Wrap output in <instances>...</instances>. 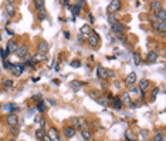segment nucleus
Wrapping results in <instances>:
<instances>
[{
	"mask_svg": "<svg viewBox=\"0 0 166 141\" xmlns=\"http://www.w3.org/2000/svg\"><path fill=\"white\" fill-rule=\"evenodd\" d=\"M159 91H161V88L159 87H153V90H152V93H150V100L153 101L156 97H158V94H159Z\"/></svg>",
	"mask_w": 166,
	"mask_h": 141,
	"instance_id": "f704fd0d",
	"label": "nucleus"
},
{
	"mask_svg": "<svg viewBox=\"0 0 166 141\" xmlns=\"http://www.w3.org/2000/svg\"><path fill=\"white\" fill-rule=\"evenodd\" d=\"M49 49H50V46H49V43L46 41V40H40L38 41V44H37V53H43V54H47L49 52Z\"/></svg>",
	"mask_w": 166,
	"mask_h": 141,
	"instance_id": "1a4fd4ad",
	"label": "nucleus"
},
{
	"mask_svg": "<svg viewBox=\"0 0 166 141\" xmlns=\"http://www.w3.org/2000/svg\"><path fill=\"white\" fill-rule=\"evenodd\" d=\"M89 94L92 96V98H98V97H100V94H98V91H91Z\"/></svg>",
	"mask_w": 166,
	"mask_h": 141,
	"instance_id": "37998d69",
	"label": "nucleus"
},
{
	"mask_svg": "<svg viewBox=\"0 0 166 141\" xmlns=\"http://www.w3.org/2000/svg\"><path fill=\"white\" fill-rule=\"evenodd\" d=\"M31 60H33L34 63H41V61H46V60H47V54L36 53L33 57H31Z\"/></svg>",
	"mask_w": 166,
	"mask_h": 141,
	"instance_id": "a211bd4d",
	"label": "nucleus"
},
{
	"mask_svg": "<svg viewBox=\"0 0 166 141\" xmlns=\"http://www.w3.org/2000/svg\"><path fill=\"white\" fill-rule=\"evenodd\" d=\"M111 30L116 33V34H122V32L125 30V26L122 24V23H119V21H116L114 24H111Z\"/></svg>",
	"mask_w": 166,
	"mask_h": 141,
	"instance_id": "dca6fc26",
	"label": "nucleus"
},
{
	"mask_svg": "<svg viewBox=\"0 0 166 141\" xmlns=\"http://www.w3.org/2000/svg\"><path fill=\"white\" fill-rule=\"evenodd\" d=\"M145 141H150V140H145Z\"/></svg>",
	"mask_w": 166,
	"mask_h": 141,
	"instance_id": "13d9d810",
	"label": "nucleus"
},
{
	"mask_svg": "<svg viewBox=\"0 0 166 141\" xmlns=\"http://www.w3.org/2000/svg\"><path fill=\"white\" fill-rule=\"evenodd\" d=\"M84 83H81V81H72L71 83V88L74 90V91H80L81 90V87H83Z\"/></svg>",
	"mask_w": 166,
	"mask_h": 141,
	"instance_id": "c756f323",
	"label": "nucleus"
},
{
	"mask_svg": "<svg viewBox=\"0 0 166 141\" xmlns=\"http://www.w3.org/2000/svg\"><path fill=\"white\" fill-rule=\"evenodd\" d=\"M31 98H33L34 101H37V103H38V101H41V100H43V96H41L40 93H37V94H34Z\"/></svg>",
	"mask_w": 166,
	"mask_h": 141,
	"instance_id": "58836bf2",
	"label": "nucleus"
},
{
	"mask_svg": "<svg viewBox=\"0 0 166 141\" xmlns=\"http://www.w3.org/2000/svg\"><path fill=\"white\" fill-rule=\"evenodd\" d=\"M112 107H114L115 110H121V108H122V103H121V100H119L118 96H116V97H112Z\"/></svg>",
	"mask_w": 166,
	"mask_h": 141,
	"instance_id": "b1692460",
	"label": "nucleus"
},
{
	"mask_svg": "<svg viewBox=\"0 0 166 141\" xmlns=\"http://www.w3.org/2000/svg\"><path fill=\"white\" fill-rule=\"evenodd\" d=\"M64 36H66V39H70V33H68V32H66V33H64Z\"/></svg>",
	"mask_w": 166,
	"mask_h": 141,
	"instance_id": "5fc2aeb1",
	"label": "nucleus"
},
{
	"mask_svg": "<svg viewBox=\"0 0 166 141\" xmlns=\"http://www.w3.org/2000/svg\"><path fill=\"white\" fill-rule=\"evenodd\" d=\"M161 9H163V7H162V1H152V3H150V10H152L153 13L159 12Z\"/></svg>",
	"mask_w": 166,
	"mask_h": 141,
	"instance_id": "412c9836",
	"label": "nucleus"
},
{
	"mask_svg": "<svg viewBox=\"0 0 166 141\" xmlns=\"http://www.w3.org/2000/svg\"><path fill=\"white\" fill-rule=\"evenodd\" d=\"M139 137H141L142 140H145V138L148 137V133H146L145 130H141V131H139Z\"/></svg>",
	"mask_w": 166,
	"mask_h": 141,
	"instance_id": "a19ab883",
	"label": "nucleus"
},
{
	"mask_svg": "<svg viewBox=\"0 0 166 141\" xmlns=\"http://www.w3.org/2000/svg\"><path fill=\"white\" fill-rule=\"evenodd\" d=\"M10 71H12V74L13 76H16V77H20L21 74H23V71H24V64H12V67H10Z\"/></svg>",
	"mask_w": 166,
	"mask_h": 141,
	"instance_id": "423d86ee",
	"label": "nucleus"
},
{
	"mask_svg": "<svg viewBox=\"0 0 166 141\" xmlns=\"http://www.w3.org/2000/svg\"><path fill=\"white\" fill-rule=\"evenodd\" d=\"M46 19H47V13L44 12V9L38 10V20H46Z\"/></svg>",
	"mask_w": 166,
	"mask_h": 141,
	"instance_id": "4c0bfd02",
	"label": "nucleus"
},
{
	"mask_svg": "<svg viewBox=\"0 0 166 141\" xmlns=\"http://www.w3.org/2000/svg\"><path fill=\"white\" fill-rule=\"evenodd\" d=\"M0 40H1V37H0Z\"/></svg>",
	"mask_w": 166,
	"mask_h": 141,
	"instance_id": "052dcab7",
	"label": "nucleus"
},
{
	"mask_svg": "<svg viewBox=\"0 0 166 141\" xmlns=\"http://www.w3.org/2000/svg\"><path fill=\"white\" fill-rule=\"evenodd\" d=\"M37 110H38L40 113H44V111L47 110V106H46L44 100H41V101H38V103H37Z\"/></svg>",
	"mask_w": 166,
	"mask_h": 141,
	"instance_id": "2f4dec72",
	"label": "nucleus"
},
{
	"mask_svg": "<svg viewBox=\"0 0 166 141\" xmlns=\"http://www.w3.org/2000/svg\"><path fill=\"white\" fill-rule=\"evenodd\" d=\"M49 103H50L51 106H55V101H54V100H51V98H49Z\"/></svg>",
	"mask_w": 166,
	"mask_h": 141,
	"instance_id": "603ef678",
	"label": "nucleus"
},
{
	"mask_svg": "<svg viewBox=\"0 0 166 141\" xmlns=\"http://www.w3.org/2000/svg\"><path fill=\"white\" fill-rule=\"evenodd\" d=\"M125 83L128 84V87L133 86V84L136 83V73H129V74L126 76V78H125Z\"/></svg>",
	"mask_w": 166,
	"mask_h": 141,
	"instance_id": "f3484780",
	"label": "nucleus"
},
{
	"mask_svg": "<svg viewBox=\"0 0 166 141\" xmlns=\"http://www.w3.org/2000/svg\"><path fill=\"white\" fill-rule=\"evenodd\" d=\"M54 141H63V138H61V137H58L57 140H54Z\"/></svg>",
	"mask_w": 166,
	"mask_h": 141,
	"instance_id": "6e6d98bb",
	"label": "nucleus"
},
{
	"mask_svg": "<svg viewBox=\"0 0 166 141\" xmlns=\"http://www.w3.org/2000/svg\"><path fill=\"white\" fill-rule=\"evenodd\" d=\"M13 84H14V83H13V80H9V78H6V80L3 81V86H4L6 88L13 87Z\"/></svg>",
	"mask_w": 166,
	"mask_h": 141,
	"instance_id": "c9c22d12",
	"label": "nucleus"
},
{
	"mask_svg": "<svg viewBox=\"0 0 166 141\" xmlns=\"http://www.w3.org/2000/svg\"><path fill=\"white\" fill-rule=\"evenodd\" d=\"M80 33H81V36L88 37V36L92 33V29H91V26H89V24H84L83 27H81V30H80Z\"/></svg>",
	"mask_w": 166,
	"mask_h": 141,
	"instance_id": "6ab92c4d",
	"label": "nucleus"
},
{
	"mask_svg": "<svg viewBox=\"0 0 166 141\" xmlns=\"http://www.w3.org/2000/svg\"><path fill=\"white\" fill-rule=\"evenodd\" d=\"M49 137H50V138H51V141L57 140V138L60 137V135H58V131H57V130H55L54 127H53V128H50V130H49Z\"/></svg>",
	"mask_w": 166,
	"mask_h": 141,
	"instance_id": "393cba45",
	"label": "nucleus"
},
{
	"mask_svg": "<svg viewBox=\"0 0 166 141\" xmlns=\"http://www.w3.org/2000/svg\"><path fill=\"white\" fill-rule=\"evenodd\" d=\"M75 133H77V128H74L72 125H67L63 130V134H64L66 138H72L75 135Z\"/></svg>",
	"mask_w": 166,
	"mask_h": 141,
	"instance_id": "9d476101",
	"label": "nucleus"
},
{
	"mask_svg": "<svg viewBox=\"0 0 166 141\" xmlns=\"http://www.w3.org/2000/svg\"><path fill=\"white\" fill-rule=\"evenodd\" d=\"M3 67H4V69H10V67H12V63H10L9 60H4V63H3Z\"/></svg>",
	"mask_w": 166,
	"mask_h": 141,
	"instance_id": "79ce46f5",
	"label": "nucleus"
},
{
	"mask_svg": "<svg viewBox=\"0 0 166 141\" xmlns=\"http://www.w3.org/2000/svg\"><path fill=\"white\" fill-rule=\"evenodd\" d=\"M158 57H159V54L156 50H150L148 56H146V63L148 64H155L156 63V60H158Z\"/></svg>",
	"mask_w": 166,
	"mask_h": 141,
	"instance_id": "ddd939ff",
	"label": "nucleus"
},
{
	"mask_svg": "<svg viewBox=\"0 0 166 141\" xmlns=\"http://www.w3.org/2000/svg\"><path fill=\"white\" fill-rule=\"evenodd\" d=\"M36 63H34L33 60H29V61H26V66H34Z\"/></svg>",
	"mask_w": 166,
	"mask_h": 141,
	"instance_id": "09e8293b",
	"label": "nucleus"
},
{
	"mask_svg": "<svg viewBox=\"0 0 166 141\" xmlns=\"http://www.w3.org/2000/svg\"><path fill=\"white\" fill-rule=\"evenodd\" d=\"M17 47H18V44H17L16 40H9V43H7V47H6V53H7V54L16 53Z\"/></svg>",
	"mask_w": 166,
	"mask_h": 141,
	"instance_id": "4468645a",
	"label": "nucleus"
},
{
	"mask_svg": "<svg viewBox=\"0 0 166 141\" xmlns=\"http://www.w3.org/2000/svg\"><path fill=\"white\" fill-rule=\"evenodd\" d=\"M7 141H14V138H10V140H7Z\"/></svg>",
	"mask_w": 166,
	"mask_h": 141,
	"instance_id": "4d7b16f0",
	"label": "nucleus"
},
{
	"mask_svg": "<svg viewBox=\"0 0 166 141\" xmlns=\"http://www.w3.org/2000/svg\"><path fill=\"white\" fill-rule=\"evenodd\" d=\"M122 3L119 0H112L109 4H108V13H114V12H118L121 9Z\"/></svg>",
	"mask_w": 166,
	"mask_h": 141,
	"instance_id": "f8f14e48",
	"label": "nucleus"
},
{
	"mask_svg": "<svg viewBox=\"0 0 166 141\" xmlns=\"http://www.w3.org/2000/svg\"><path fill=\"white\" fill-rule=\"evenodd\" d=\"M108 21H109L111 24H114V23H116L118 20H116V17L114 16V14H109V16H108Z\"/></svg>",
	"mask_w": 166,
	"mask_h": 141,
	"instance_id": "ea45409f",
	"label": "nucleus"
},
{
	"mask_svg": "<svg viewBox=\"0 0 166 141\" xmlns=\"http://www.w3.org/2000/svg\"><path fill=\"white\" fill-rule=\"evenodd\" d=\"M4 113H7V114H14V111L18 110V107L16 104H13V103H7V104H4L3 108H1Z\"/></svg>",
	"mask_w": 166,
	"mask_h": 141,
	"instance_id": "2eb2a0df",
	"label": "nucleus"
},
{
	"mask_svg": "<svg viewBox=\"0 0 166 141\" xmlns=\"http://www.w3.org/2000/svg\"><path fill=\"white\" fill-rule=\"evenodd\" d=\"M88 39V46L89 47H92V49H97L98 46H100V41H101V39H100V36L97 34V33H91V34L87 37Z\"/></svg>",
	"mask_w": 166,
	"mask_h": 141,
	"instance_id": "f03ea898",
	"label": "nucleus"
},
{
	"mask_svg": "<svg viewBox=\"0 0 166 141\" xmlns=\"http://www.w3.org/2000/svg\"><path fill=\"white\" fill-rule=\"evenodd\" d=\"M12 134L16 137L17 134H18V130H17V127H13V130H12Z\"/></svg>",
	"mask_w": 166,
	"mask_h": 141,
	"instance_id": "49530a36",
	"label": "nucleus"
},
{
	"mask_svg": "<svg viewBox=\"0 0 166 141\" xmlns=\"http://www.w3.org/2000/svg\"><path fill=\"white\" fill-rule=\"evenodd\" d=\"M125 138H126V141H135V134H133V131L126 130V131H125Z\"/></svg>",
	"mask_w": 166,
	"mask_h": 141,
	"instance_id": "473e14b6",
	"label": "nucleus"
},
{
	"mask_svg": "<svg viewBox=\"0 0 166 141\" xmlns=\"http://www.w3.org/2000/svg\"><path fill=\"white\" fill-rule=\"evenodd\" d=\"M97 101H98V104L107 107L108 104H109V97H101L100 96V98H97Z\"/></svg>",
	"mask_w": 166,
	"mask_h": 141,
	"instance_id": "c85d7f7f",
	"label": "nucleus"
},
{
	"mask_svg": "<svg viewBox=\"0 0 166 141\" xmlns=\"http://www.w3.org/2000/svg\"><path fill=\"white\" fill-rule=\"evenodd\" d=\"M119 100H121L122 106L125 107H131V104H132V97L129 93H124L122 96H119Z\"/></svg>",
	"mask_w": 166,
	"mask_h": 141,
	"instance_id": "0eeeda50",
	"label": "nucleus"
},
{
	"mask_svg": "<svg viewBox=\"0 0 166 141\" xmlns=\"http://www.w3.org/2000/svg\"><path fill=\"white\" fill-rule=\"evenodd\" d=\"M153 141H166L163 130H161V131H156V133H155V135H153Z\"/></svg>",
	"mask_w": 166,
	"mask_h": 141,
	"instance_id": "4be33fe9",
	"label": "nucleus"
},
{
	"mask_svg": "<svg viewBox=\"0 0 166 141\" xmlns=\"http://www.w3.org/2000/svg\"><path fill=\"white\" fill-rule=\"evenodd\" d=\"M6 33H7V34H10V36H14V33H13L12 30H9V29H6Z\"/></svg>",
	"mask_w": 166,
	"mask_h": 141,
	"instance_id": "3c124183",
	"label": "nucleus"
},
{
	"mask_svg": "<svg viewBox=\"0 0 166 141\" xmlns=\"http://www.w3.org/2000/svg\"><path fill=\"white\" fill-rule=\"evenodd\" d=\"M43 141H51V138L47 135V134H46V135H44V138H43Z\"/></svg>",
	"mask_w": 166,
	"mask_h": 141,
	"instance_id": "8fccbe9b",
	"label": "nucleus"
},
{
	"mask_svg": "<svg viewBox=\"0 0 166 141\" xmlns=\"http://www.w3.org/2000/svg\"><path fill=\"white\" fill-rule=\"evenodd\" d=\"M70 66L74 67V69H78V67H81V61H80V60H72V61L70 63Z\"/></svg>",
	"mask_w": 166,
	"mask_h": 141,
	"instance_id": "e433bc0d",
	"label": "nucleus"
},
{
	"mask_svg": "<svg viewBox=\"0 0 166 141\" xmlns=\"http://www.w3.org/2000/svg\"><path fill=\"white\" fill-rule=\"evenodd\" d=\"M6 10H7L9 16L13 17V16H14V3H13V1H9V3L6 4Z\"/></svg>",
	"mask_w": 166,
	"mask_h": 141,
	"instance_id": "5701e85b",
	"label": "nucleus"
},
{
	"mask_svg": "<svg viewBox=\"0 0 166 141\" xmlns=\"http://www.w3.org/2000/svg\"><path fill=\"white\" fill-rule=\"evenodd\" d=\"M80 12H81V7H80L77 3H75L74 6H71V13H72V16H74V17H77V16L80 14Z\"/></svg>",
	"mask_w": 166,
	"mask_h": 141,
	"instance_id": "cd10ccee",
	"label": "nucleus"
},
{
	"mask_svg": "<svg viewBox=\"0 0 166 141\" xmlns=\"http://www.w3.org/2000/svg\"><path fill=\"white\" fill-rule=\"evenodd\" d=\"M71 123H72V127L74 128H80V130H87V120L83 118V117H74L71 118Z\"/></svg>",
	"mask_w": 166,
	"mask_h": 141,
	"instance_id": "f257e3e1",
	"label": "nucleus"
},
{
	"mask_svg": "<svg viewBox=\"0 0 166 141\" xmlns=\"http://www.w3.org/2000/svg\"><path fill=\"white\" fill-rule=\"evenodd\" d=\"M44 135H46V133H44V130H43V128L36 130V138H37V140H43V138H44Z\"/></svg>",
	"mask_w": 166,
	"mask_h": 141,
	"instance_id": "72a5a7b5",
	"label": "nucleus"
},
{
	"mask_svg": "<svg viewBox=\"0 0 166 141\" xmlns=\"http://www.w3.org/2000/svg\"><path fill=\"white\" fill-rule=\"evenodd\" d=\"M16 54L20 57V58H24L27 54H29V46L27 44H21V46H18L16 50Z\"/></svg>",
	"mask_w": 166,
	"mask_h": 141,
	"instance_id": "9b49d317",
	"label": "nucleus"
},
{
	"mask_svg": "<svg viewBox=\"0 0 166 141\" xmlns=\"http://www.w3.org/2000/svg\"><path fill=\"white\" fill-rule=\"evenodd\" d=\"M155 19H156L158 21H165V19H166L165 9H161L159 12H156V13H155Z\"/></svg>",
	"mask_w": 166,
	"mask_h": 141,
	"instance_id": "aec40b11",
	"label": "nucleus"
},
{
	"mask_svg": "<svg viewBox=\"0 0 166 141\" xmlns=\"http://www.w3.org/2000/svg\"><path fill=\"white\" fill-rule=\"evenodd\" d=\"M118 39H119L121 41H124V43L126 41V37H125V36H122V34H118Z\"/></svg>",
	"mask_w": 166,
	"mask_h": 141,
	"instance_id": "de8ad7c7",
	"label": "nucleus"
},
{
	"mask_svg": "<svg viewBox=\"0 0 166 141\" xmlns=\"http://www.w3.org/2000/svg\"><path fill=\"white\" fill-rule=\"evenodd\" d=\"M88 17H89V20H91V23H94V17H92V14H88Z\"/></svg>",
	"mask_w": 166,
	"mask_h": 141,
	"instance_id": "864d4df0",
	"label": "nucleus"
},
{
	"mask_svg": "<svg viewBox=\"0 0 166 141\" xmlns=\"http://www.w3.org/2000/svg\"><path fill=\"white\" fill-rule=\"evenodd\" d=\"M136 91H138V87H135V86H131V87H129V93H132V94H135Z\"/></svg>",
	"mask_w": 166,
	"mask_h": 141,
	"instance_id": "c03bdc74",
	"label": "nucleus"
},
{
	"mask_svg": "<svg viewBox=\"0 0 166 141\" xmlns=\"http://www.w3.org/2000/svg\"><path fill=\"white\" fill-rule=\"evenodd\" d=\"M33 4L36 6L37 10H43L44 9V0H34Z\"/></svg>",
	"mask_w": 166,
	"mask_h": 141,
	"instance_id": "7c9ffc66",
	"label": "nucleus"
},
{
	"mask_svg": "<svg viewBox=\"0 0 166 141\" xmlns=\"http://www.w3.org/2000/svg\"><path fill=\"white\" fill-rule=\"evenodd\" d=\"M81 137H83L85 141H89L92 138V133L89 130H81Z\"/></svg>",
	"mask_w": 166,
	"mask_h": 141,
	"instance_id": "a878e982",
	"label": "nucleus"
},
{
	"mask_svg": "<svg viewBox=\"0 0 166 141\" xmlns=\"http://www.w3.org/2000/svg\"><path fill=\"white\" fill-rule=\"evenodd\" d=\"M0 54H1V58H3V60H6V57H7V53H6V50H0Z\"/></svg>",
	"mask_w": 166,
	"mask_h": 141,
	"instance_id": "a18cd8bd",
	"label": "nucleus"
},
{
	"mask_svg": "<svg viewBox=\"0 0 166 141\" xmlns=\"http://www.w3.org/2000/svg\"><path fill=\"white\" fill-rule=\"evenodd\" d=\"M91 141H95V140H91Z\"/></svg>",
	"mask_w": 166,
	"mask_h": 141,
	"instance_id": "bf43d9fd",
	"label": "nucleus"
},
{
	"mask_svg": "<svg viewBox=\"0 0 166 141\" xmlns=\"http://www.w3.org/2000/svg\"><path fill=\"white\" fill-rule=\"evenodd\" d=\"M109 74H111V71L108 70V69H105V67H102V66H98V67H97V77L101 78V80L108 78Z\"/></svg>",
	"mask_w": 166,
	"mask_h": 141,
	"instance_id": "39448f33",
	"label": "nucleus"
},
{
	"mask_svg": "<svg viewBox=\"0 0 166 141\" xmlns=\"http://www.w3.org/2000/svg\"><path fill=\"white\" fill-rule=\"evenodd\" d=\"M6 124L9 125V127H17L18 125V116L17 114H7V117H6Z\"/></svg>",
	"mask_w": 166,
	"mask_h": 141,
	"instance_id": "20e7f679",
	"label": "nucleus"
},
{
	"mask_svg": "<svg viewBox=\"0 0 166 141\" xmlns=\"http://www.w3.org/2000/svg\"><path fill=\"white\" fill-rule=\"evenodd\" d=\"M132 57H133V64H136V66H139V64L142 63V58H141V54L138 53V52H133V53H132Z\"/></svg>",
	"mask_w": 166,
	"mask_h": 141,
	"instance_id": "bb28decb",
	"label": "nucleus"
},
{
	"mask_svg": "<svg viewBox=\"0 0 166 141\" xmlns=\"http://www.w3.org/2000/svg\"><path fill=\"white\" fill-rule=\"evenodd\" d=\"M149 88H150V81L148 80V78H142V80H139L138 90H139L141 96H143V94H145V91H148Z\"/></svg>",
	"mask_w": 166,
	"mask_h": 141,
	"instance_id": "7ed1b4c3",
	"label": "nucleus"
},
{
	"mask_svg": "<svg viewBox=\"0 0 166 141\" xmlns=\"http://www.w3.org/2000/svg\"><path fill=\"white\" fill-rule=\"evenodd\" d=\"M152 27L162 34V33H165V30H166V23L165 21H158V20H155V21H152Z\"/></svg>",
	"mask_w": 166,
	"mask_h": 141,
	"instance_id": "6e6552de",
	"label": "nucleus"
}]
</instances>
